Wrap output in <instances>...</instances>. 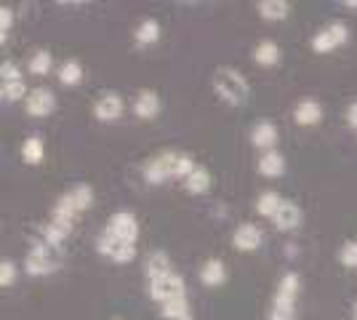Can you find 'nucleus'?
Wrapping results in <instances>:
<instances>
[{
    "mask_svg": "<svg viewBox=\"0 0 357 320\" xmlns=\"http://www.w3.org/2000/svg\"><path fill=\"white\" fill-rule=\"evenodd\" d=\"M197 163L190 153H174V150H165L160 155H152L144 160L142 166V176L149 184H165L168 179H187L192 174Z\"/></svg>",
    "mask_w": 357,
    "mask_h": 320,
    "instance_id": "nucleus-1",
    "label": "nucleus"
},
{
    "mask_svg": "<svg viewBox=\"0 0 357 320\" xmlns=\"http://www.w3.org/2000/svg\"><path fill=\"white\" fill-rule=\"evenodd\" d=\"M213 91H216V96L222 99L224 105L240 107L248 102L251 86H248V80L240 75L235 67H219L213 73Z\"/></svg>",
    "mask_w": 357,
    "mask_h": 320,
    "instance_id": "nucleus-2",
    "label": "nucleus"
},
{
    "mask_svg": "<svg viewBox=\"0 0 357 320\" xmlns=\"http://www.w3.org/2000/svg\"><path fill=\"white\" fill-rule=\"evenodd\" d=\"M301 289L298 273H285L278 283V291L272 296L267 310V320H296V296Z\"/></svg>",
    "mask_w": 357,
    "mask_h": 320,
    "instance_id": "nucleus-3",
    "label": "nucleus"
},
{
    "mask_svg": "<svg viewBox=\"0 0 357 320\" xmlns=\"http://www.w3.org/2000/svg\"><path fill=\"white\" fill-rule=\"evenodd\" d=\"M61 267V248L59 245H51L45 241H38V243L30 248L27 259H24V270L30 277H43V275H54Z\"/></svg>",
    "mask_w": 357,
    "mask_h": 320,
    "instance_id": "nucleus-4",
    "label": "nucleus"
},
{
    "mask_svg": "<svg viewBox=\"0 0 357 320\" xmlns=\"http://www.w3.org/2000/svg\"><path fill=\"white\" fill-rule=\"evenodd\" d=\"M184 296H187V283L178 273H168L158 280H149V299H155L158 305H168Z\"/></svg>",
    "mask_w": 357,
    "mask_h": 320,
    "instance_id": "nucleus-5",
    "label": "nucleus"
},
{
    "mask_svg": "<svg viewBox=\"0 0 357 320\" xmlns=\"http://www.w3.org/2000/svg\"><path fill=\"white\" fill-rule=\"evenodd\" d=\"M344 43H349V30H347L344 22H331L323 30L314 32L312 40H310L314 54H331V51L342 48Z\"/></svg>",
    "mask_w": 357,
    "mask_h": 320,
    "instance_id": "nucleus-6",
    "label": "nucleus"
},
{
    "mask_svg": "<svg viewBox=\"0 0 357 320\" xmlns=\"http://www.w3.org/2000/svg\"><path fill=\"white\" fill-rule=\"evenodd\" d=\"M96 251L107 257V259L118 261V264H128V261H134L136 257V245L134 243H123L118 238H112L107 229L99 232V238H96Z\"/></svg>",
    "mask_w": 357,
    "mask_h": 320,
    "instance_id": "nucleus-7",
    "label": "nucleus"
},
{
    "mask_svg": "<svg viewBox=\"0 0 357 320\" xmlns=\"http://www.w3.org/2000/svg\"><path fill=\"white\" fill-rule=\"evenodd\" d=\"M107 232L112 238H118L123 243H134L139 241V222L131 211H115L109 219H107Z\"/></svg>",
    "mask_w": 357,
    "mask_h": 320,
    "instance_id": "nucleus-8",
    "label": "nucleus"
},
{
    "mask_svg": "<svg viewBox=\"0 0 357 320\" xmlns=\"http://www.w3.org/2000/svg\"><path fill=\"white\" fill-rule=\"evenodd\" d=\"M123 109H126L123 96L118 91H105L93 105V118L99 123H115L123 118Z\"/></svg>",
    "mask_w": 357,
    "mask_h": 320,
    "instance_id": "nucleus-9",
    "label": "nucleus"
},
{
    "mask_svg": "<svg viewBox=\"0 0 357 320\" xmlns=\"http://www.w3.org/2000/svg\"><path fill=\"white\" fill-rule=\"evenodd\" d=\"M24 105H27V115H30V118H48V115L56 109V96H54L51 89L38 86V89L30 91Z\"/></svg>",
    "mask_w": 357,
    "mask_h": 320,
    "instance_id": "nucleus-10",
    "label": "nucleus"
},
{
    "mask_svg": "<svg viewBox=\"0 0 357 320\" xmlns=\"http://www.w3.org/2000/svg\"><path fill=\"white\" fill-rule=\"evenodd\" d=\"M261 241H264L261 229L256 227V224H251V222H243V224L235 227V232H232V245H235L238 251H243V254H253V251L261 245Z\"/></svg>",
    "mask_w": 357,
    "mask_h": 320,
    "instance_id": "nucleus-11",
    "label": "nucleus"
},
{
    "mask_svg": "<svg viewBox=\"0 0 357 320\" xmlns=\"http://www.w3.org/2000/svg\"><path fill=\"white\" fill-rule=\"evenodd\" d=\"M278 125L272 121H259L251 128V144L261 153H272L275 144H278Z\"/></svg>",
    "mask_w": 357,
    "mask_h": 320,
    "instance_id": "nucleus-12",
    "label": "nucleus"
},
{
    "mask_svg": "<svg viewBox=\"0 0 357 320\" xmlns=\"http://www.w3.org/2000/svg\"><path fill=\"white\" fill-rule=\"evenodd\" d=\"M134 115L136 118H142V121H155V118L160 115V96H158V91L142 89V91L136 93Z\"/></svg>",
    "mask_w": 357,
    "mask_h": 320,
    "instance_id": "nucleus-13",
    "label": "nucleus"
},
{
    "mask_svg": "<svg viewBox=\"0 0 357 320\" xmlns=\"http://www.w3.org/2000/svg\"><path fill=\"white\" fill-rule=\"evenodd\" d=\"M294 121L296 125H304V128H312L323 121V105L317 99H301L296 107H294Z\"/></svg>",
    "mask_w": 357,
    "mask_h": 320,
    "instance_id": "nucleus-14",
    "label": "nucleus"
},
{
    "mask_svg": "<svg viewBox=\"0 0 357 320\" xmlns=\"http://www.w3.org/2000/svg\"><path fill=\"white\" fill-rule=\"evenodd\" d=\"M272 224H275L278 232H294L301 224V208L291 200H283V206H280V211L275 213Z\"/></svg>",
    "mask_w": 357,
    "mask_h": 320,
    "instance_id": "nucleus-15",
    "label": "nucleus"
},
{
    "mask_svg": "<svg viewBox=\"0 0 357 320\" xmlns=\"http://www.w3.org/2000/svg\"><path fill=\"white\" fill-rule=\"evenodd\" d=\"M77 206H75L73 200V192H64L56 203H54V208H51V222H59L64 227H75V219H77Z\"/></svg>",
    "mask_w": 357,
    "mask_h": 320,
    "instance_id": "nucleus-16",
    "label": "nucleus"
},
{
    "mask_svg": "<svg viewBox=\"0 0 357 320\" xmlns=\"http://www.w3.org/2000/svg\"><path fill=\"white\" fill-rule=\"evenodd\" d=\"M174 264H171V257L165 254V251H149L147 259H144V275H147V280H158V277H163V275L174 273L171 270Z\"/></svg>",
    "mask_w": 357,
    "mask_h": 320,
    "instance_id": "nucleus-17",
    "label": "nucleus"
},
{
    "mask_svg": "<svg viewBox=\"0 0 357 320\" xmlns=\"http://www.w3.org/2000/svg\"><path fill=\"white\" fill-rule=\"evenodd\" d=\"M200 283L208 289H219L227 283V267L222 259H208L200 267Z\"/></svg>",
    "mask_w": 357,
    "mask_h": 320,
    "instance_id": "nucleus-18",
    "label": "nucleus"
},
{
    "mask_svg": "<svg viewBox=\"0 0 357 320\" xmlns=\"http://www.w3.org/2000/svg\"><path fill=\"white\" fill-rule=\"evenodd\" d=\"M259 174L267 176V179H278L285 174V155L272 150V153H261V160H259Z\"/></svg>",
    "mask_w": 357,
    "mask_h": 320,
    "instance_id": "nucleus-19",
    "label": "nucleus"
},
{
    "mask_svg": "<svg viewBox=\"0 0 357 320\" xmlns=\"http://www.w3.org/2000/svg\"><path fill=\"white\" fill-rule=\"evenodd\" d=\"M256 8H259V16L264 22H283L285 16L291 14V3L288 0H261Z\"/></svg>",
    "mask_w": 357,
    "mask_h": 320,
    "instance_id": "nucleus-20",
    "label": "nucleus"
},
{
    "mask_svg": "<svg viewBox=\"0 0 357 320\" xmlns=\"http://www.w3.org/2000/svg\"><path fill=\"white\" fill-rule=\"evenodd\" d=\"M181 184H184V190L190 195H206L211 190V171L206 166H197Z\"/></svg>",
    "mask_w": 357,
    "mask_h": 320,
    "instance_id": "nucleus-21",
    "label": "nucleus"
},
{
    "mask_svg": "<svg viewBox=\"0 0 357 320\" xmlns=\"http://www.w3.org/2000/svg\"><path fill=\"white\" fill-rule=\"evenodd\" d=\"M253 61L259 67H275L280 61V46L275 40H261L259 46L253 48Z\"/></svg>",
    "mask_w": 357,
    "mask_h": 320,
    "instance_id": "nucleus-22",
    "label": "nucleus"
},
{
    "mask_svg": "<svg viewBox=\"0 0 357 320\" xmlns=\"http://www.w3.org/2000/svg\"><path fill=\"white\" fill-rule=\"evenodd\" d=\"M160 315L165 320H195L192 318V307H190V299H174L168 305H160Z\"/></svg>",
    "mask_w": 357,
    "mask_h": 320,
    "instance_id": "nucleus-23",
    "label": "nucleus"
},
{
    "mask_svg": "<svg viewBox=\"0 0 357 320\" xmlns=\"http://www.w3.org/2000/svg\"><path fill=\"white\" fill-rule=\"evenodd\" d=\"M134 40L139 46H152V43H158V40H160V24H158V19H144L134 30Z\"/></svg>",
    "mask_w": 357,
    "mask_h": 320,
    "instance_id": "nucleus-24",
    "label": "nucleus"
},
{
    "mask_svg": "<svg viewBox=\"0 0 357 320\" xmlns=\"http://www.w3.org/2000/svg\"><path fill=\"white\" fill-rule=\"evenodd\" d=\"M280 206H283V198L275 190H267V192H261L259 200H256V213L259 216H267V219H275V213L280 211Z\"/></svg>",
    "mask_w": 357,
    "mask_h": 320,
    "instance_id": "nucleus-25",
    "label": "nucleus"
},
{
    "mask_svg": "<svg viewBox=\"0 0 357 320\" xmlns=\"http://www.w3.org/2000/svg\"><path fill=\"white\" fill-rule=\"evenodd\" d=\"M43 155H45V144L40 137H30L22 144V158H24L27 166H40L43 163Z\"/></svg>",
    "mask_w": 357,
    "mask_h": 320,
    "instance_id": "nucleus-26",
    "label": "nucleus"
},
{
    "mask_svg": "<svg viewBox=\"0 0 357 320\" xmlns=\"http://www.w3.org/2000/svg\"><path fill=\"white\" fill-rule=\"evenodd\" d=\"M51 67H54V56H51V51H45V48L35 51V54L30 56V61H27L30 75H38V77L48 75V73H51Z\"/></svg>",
    "mask_w": 357,
    "mask_h": 320,
    "instance_id": "nucleus-27",
    "label": "nucleus"
},
{
    "mask_svg": "<svg viewBox=\"0 0 357 320\" xmlns=\"http://www.w3.org/2000/svg\"><path fill=\"white\" fill-rule=\"evenodd\" d=\"M83 80V67L77 59H67L59 67V83L61 86H77Z\"/></svg>",
    "mask_w": 357,
    "mask_h": 320,
    "instance_id": "nucleus-28",
    "label": "nucleus"
},
{
    "mask_svg": "<svg viewBox=\"0 0 357 320\" xmlns=\"http://www.w3.org/2000/svg\"><path fill=\"white\" fill-rule=\"evenodd\" d=\"M0 96H3V102H8V105H14V102H27V86H24V80H19V83H3L0 86Z\"/></svg>",
    "mask_w": 357,
    "mask_h": 320,
    "instance_id": "nucleus-29",
    "label": "nucleus"
},
{
    "mask_svg": "<svg viewBox=\"0 0 357 320\" xmlns=\"http://www.w3.org/2000/svg\"><path fill=\"white\" fill-rule=\"evenodd\" d=\"M73 200L80 213L89 211L91 206H93V190H91V184H77L73 190Z\"/></svg>",
    "mask_w": 357,
    "mask_h": 320,
    "instance_id": "nucleus-30",
    "label": "nucleus"
},
{
    "mask_svg": "<svg viewBox=\"0 0 357 320\" xmlns=\"http://www.w3.org/2000/svg\"><path fill=\"white\" fill-rule=\"evenodd\" d=\"M339 264L347 270H357V241H347L339 248Z\"/></svg>",
    "mask_w": 357,
    "mask_h": 320,
    "instance_id": "nucleus-31",
    "label": "nucleus"
},
{
    "mask_svg": "<svg viewBox=\"0 0 357 320\" xmlns=\"http://www.w3.org/2000/svg\"><path fill=\"white\" fill-rule=\"evenodd\" d=\"M14 30V8L3 6L0 8V43H6V38Z\"/></svg>",
    "mask_w": 357,
    "mask_h": 320,
    "instance_id": "nucleus-32",
    "label": "nucleus"
},
{
    "mask_svg": "<svg viewBox=\"0 0 357 320\" xmlns=\"http://www.w3.org/2000/svg\"><path fill=\"white\" fill-rule=\"evenodd\" d=\"M0 80L3 83H19L22 80V70L16 61H3L0 64Z\"/></svg>",
    "mask_w": 357,
    "mask_h": 320,
    "instance_id": "nucleus-33",
    "label": "nucleus"
},
{
    "mask_svg": "<svg viewBox=\"0 0 357 320\" xmlns=\"http://www.w3.org/2000/svg\"><path fill=\"white\" fill-rule=\"evenodd\" d=\"M16 283V264L8 259L0 261V286L3 289H8V286H14Z\"/></svg>",
    "mask_w": 357,
    "mask_h": 320,
    "instance_id": "nucleus-34",
    "label": "nucleus"
},
{
    "mask_svg": "<svg viewBox=\"0 0 357 320\" xmlns=\"http://www.w3.org/2000/svg\"><path fill=\"white\" fill-rule=\"evenodd\" d=\"M347 123H349V128H357V102H352L347 109Z\"/></svg>",
    "mask_w": 357,
    "mask_h": 320,
    "instance_id": "nucleus-35",
    "label": "nucleus"
},
{
    "mask_svg": "<svg viewBox=\"0 0 357 320\" xmlns=\"http://www.w3.org/2000/svg\"><path fill=\"white\" fill-rule=\"evenodd\" d=\"M344 6H347V8H357V0H347Z\"/></svg>",
    "mask_w": 357,
    "mask_h": 320,
    "instance_id": "nucleus-36",
    "label": "nucleus"
},
{
    "mask_svg": "<svg viewBox=\"0 0 357 320\" xmlns=\"http://www.w3.org/2000/svg\"><path fill=\"white\" fill-rule=\"evenodd\" d=\"M352 318L357 320V302H355V307H352Z\"/></svg>",
    "mask_w": 357,
    "mask_h": 320,
    "instance_id": "nucleus-37",
    "label": "nucleus"
}]
</instances>
